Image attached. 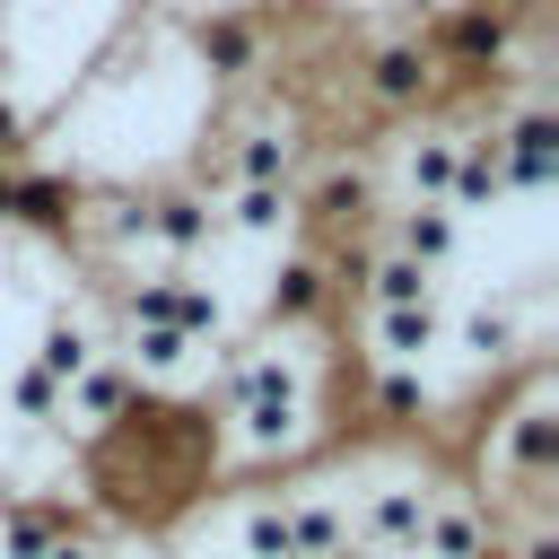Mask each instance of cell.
Listing matches in <instances>:
<instances>
[{"label": "cell", "instance_id": "277c9868", "mask_svg": "<svg viewBox=\"0 0 559 559\" xmlns=\"http://www.w3.org/2000/svg\"><path fill=\"white\" fill-rule=\"evenodd\" d=\"M218 192H140V253L148 271H201L218 253Z\"/></svg>", "mask_w": 559, "mask_h": 559}, {"label": "cell", "instance_id": "2e32d148", "mask_svg": "<svg viewBox=\"0 0 559 559\" xmlns=\"http://www.w3.org/2000/svg\"><path fill=\"white\" fill-rule=\"evenodd\" d=\"M428 79H437V52H428L419 35H393V44H376V52H367V96H376V105H393V114L428 105Z\"/></svg>", "mask_w": 559, "mask_h": 559}, {"label": "cell", "instance_id": "44dd1931", "mask_svg": "<svg viewBox=\"0 0 559 559\" xmlns=\"http://www.w3.org/2000/svg\"><path fill=\"white\" fill-rule=\"evenodd\" d=\"M358 297H367V306H419V297H445V280H437V271H419V262H402V253L384 245V253L367 262Z\"/></svg>", "mask_w": 559, "mask_h": 559}, {"label": "cell", "instance_id": "d4e9b609", "mask_svg": "<svg viewBox=\"0 0 559 559\" xmlns=\"http://www.w3.org/2000/svg\"><path fill=\"white\" fill-rule=\"evenodd\" d=\"M44 559H105V542H96V533H87V524H79V533H61V542H52V550H44Z\"/></svg>", "mask_w": 559, "mask_h": 559}, {"label": "cell", "instance_id": "8fae6325", "mask_svg": "<svg viewBox=\"0 0 559 559\" xmlns=\"http://www.w3.org/2000/svg\"><path fill=\"white\" fill-rule=\"evenodd\" d=\"M454 175H463V131H454V122H419V131L393 148L402 201H454Z\"/></svg>", "mask_w": 559, "mask_h": 559}, {"label": "cell", "instance_id": "6da1fadb", "mask_svg": "<svg viewBox=\"0 0 559 559\" xmlns=\"http://www.w3.org/2000/svg\"><path fill=\"white\" fill-rule=\"evenodd\" d=\"M480 472H489V489H507L524 515L550 507V472H559V393H550V376H533V384L489 419Z\"/></svg>", "mask_w": 559, "mask_h": 559}, {"label": "cell", "instance_id": "9c48e42d", "mask_svg": "<svg viewBox=\"0 0 559 559\" xmlns=\"http://www.w3.org/2000/svg\"><path fill=\"white\" fill-rule=\"evenodd\" d=\"M367 349H376V367H428V358L445 349V297L367 306Z\"/></svg>", "mask_w": 559, "mask_h": 559}, {"label": "cell", "instance_id": "4fadbf2b", "mask_svg": "<svg viewBox=\"0 0 559 559\" xmlns=\"http://www.w3.org/2000/svg\"><path fill=\"white\" fill-rule=\"evenodd\" d=\"M297 157H306V140H297V122H245L236 140H227V183H297Z\"/></svg>", "mask_w": 559, "mask_h": 559}, {"label": "cell", "instance_id": "ac0fdd59", "mask_svg": "<svg viewBox=\"0 0 559 559\" xmlns=\"http://www.w3.org/2000/svg\"><path fill=\"white\" fill-rule=\"evenodd\" d=\"M227 542H236V559H297L288 498H280V489H253V498H236V515H227Z\"/></svg>", "mask_w": 559, "mask_h": 559}, {"label": "cell", "instance_id": "9a60e30c", "mask_svg": "<svg viewBox=\"0 0 559 559\" xmlns=\"http://www.w3.org/2000/svg\"><path fill=\"white\" fill-rule=\"evenodd\" d=\"M105 349H114V341L96 332V314H87V306H52V314H44V332H35V349H26V367H44L52 384H70V376H79V367H96Z\"/></svg>", "mask_w": 559, "mask_h": 559}, {"label": "cell", "instance_id": "5b68a950", "mask_svg": "<svg viewBox=\"0 0 559 559\" xmlns=\"http://www.w3.org/2000/svg\"><path fill=\"white\" fill-rule=\"evenodd\" d=\"M445 349L463 358V367H515L524 349H533V306H524V288H480V297H463V306H445Z\"/></svg>", "mask_w": 559, "mask_h": 559}, {"label": "cell", "instance_id": "d6986e66", "mask_svg": "<svg viewBox=\"0 0 559 559\" xmlns=\"http://www.w3.org/2000/svg\"><path fill=\"white\" fill-rule=\"evenodd\" d=\"M0 411H9L17 437H61V384L44 367H26V358L0 376Z\"/></svg>", "mask_w": 559, "mask_h": 559}, {"label": "cell", "instance_id": "ffe728a7", "mask_svg": "<svg viewBox=\"0 0 559 559\" xmlns=\"http://www.w3.org/2000/svg\"><path fill=\"white\" fill-rule=\"evenodd\" d=\"M367 411H376L384 428H419V419L437 411L428 367H376V376H367Z\"/></svg>", "mask_w": 559, "mask_h": 559}, {"label": "cell", "instance_id": "ba28073f", "mask_svg": "<svg viewBox=\"0 0 559 559\" xmlns=\"http://www.w3.org/2000/svg\"><path fill=\"white\" fill-rule=\"evenodd\" d=\"M489 148H498V175H507V192H515V201H533V192L550 183V166H559V122H550V105H524V114H507V122L489 131Z\"/></svg>", "mask_w": 559, "mask_h": 559}, {"label": "cell", "instance_id": "3957f363", "mask_svg": "<svg viewBox=\"0 0 559 559\" xmlns=\"http://www.w3.org/2000/svg\"><path fill=\"white\" fill-rule=\"evenodd\" d=\"M122 323H148V332H175L192 349H218L227 341V297L201 271H140L122 288Z\"/></svg>", "mask_w": 559, "mask_h": 559}, {"label": "cell", "instance_id": "cb8c5ba5", "mask_svg": "<svg viewBox=\"0 0 559 559\" xmlns=\"http://www.w3.org/2000/svg\"><path fill=\"white\" fill-rule=\"evenodd\" d=\"M323 218H367V175H358V166L323 183Z\"/></svg>", "mask_w": 559, "mask_h": 559}, {"label": "cell", "instance_id": "4316f807", "mask_svg": "<svg viewBox=\"0 0 559 559\" xmlns=\"http://www.w3.org/2000/svg\"><path fill=\"white\" fill-rule=\"evenodd\" d=\"M323 559H358V550H323Z\"/></svg>", "mask_w": 559, "mask_h": 559}, {"label": "cell", "instance_id": "52a82bcc", "mask_svg": "<svg viewBox=\"0 0 559 559\" xmlns=\"http://www.w3.org/2000/svg\"><path fill=\"white\" fill-rule=\"evenodd\" d=\"M140 402H148V393H140V376L105 349L96 367H79V376L61 384V437H114L122 419H140Z\"/></svg>", "mask_w": 559, "mask_h": 559}, {"label": "cell", "instance_id": "e0dca14e", "mask_svg": "<svg viewBox=\"0 0 559 559\" xmlns=\"http://www.w3.org/2000/svg\"><path fill=\"white\" fill-rule=\"evenodd\" d=\"M280 498H288V533H297V559L349 550V507H341V480H297V489H280Z\"/></svg>", "mask_w": 559, "mask_h": 559}, {"label": "cell", "instance_id": "484cf974", "mask_svg": "<svg viewBox=\"0 0 559 559\" xmlns=\"http://www.w3.org/2000/svg\"><path fill=\"white\" fill-rule=\"evenodd\" d=\"M26 140V114H17V96H0V157Z\"/></svg>", "mask_w": 559, "mask_h": 559}, {"label": "cell", "instance_id": "603a6c76", "mask_svg": "<svg viewBox=\"0 0 559 559\" xmlns=\"http://www.w3.org/2000/svg\"><path fill=\"white\" fill-rule=\"evenodd\" d=\"M201 61H210L218 79L253 70V26H245V17H210V26H201Z\"/></svg>", "mask_w": 559, "mask_h": 559}, {"label": "cell", "instance_id": "7402d4cb", "mask_svg": "<svg viewBox=\"0 0 559 559\" xmlns=\"http://www.w3.org/2000/svg\"><path fill=\"white\" fill-rule=\"evenodd\" d=\"M262 306H271L280 323H306V314L323 306V262H314V253H288V262L271 271V288H262Z\"/></svg>", "mask_w": 559, "mask_h": 559}, {"label": "cell", "instance_id": "7a4b0ae2", "mask_svg": "<svg viewBox=\"0 0 559 559\" xmlns=\"http://www.w3.org/2000/svg\"><path fill=\"white\" fill-rule=\"evenodd\" d=\"M428 489H437V472H367L358 489H341V507H349V550H358V559H419Z\"/></svg>", "mask_w": 559, "mask_h": 559}, {"label": "cell", "instance_id": "30bf717a", "mask_svg": "<svg viewBox=\"0 0 559 559\" xmlns=\"http://www.w3.org/2000/svg\"><path fill=\"white\" fill-rule=\"evenodd\" d=\"M87 515L61 489H0V559H44L61 533H79Z\"/></svg>", "mask_w": 559, "mask_h": 559}, {"label": "cell", "instance_id": "5bb4252c", "mask_svg": "<svg viewBox=\"0 0 559 559\" xmlns=\"http://www.w3.org/2000/svg\"><path fill=\"white\" fill-rule=\"evenodd\" d=\"M297 227V183H227L218 192V236L236 245H280Z\"/></svg>", "mask_w": 559, "mask_h": 559}, {"label": "cell", "instance_id": "8992f818", "mask_svg": "<svg viewBox=\"0 0 559 559\" xmlns=\"http://www.w3.org/2000/svg\"><path fill=\"white\" fill-rule=\"evenodd\" d=\"M498 498L472 489V480H445L428 489V524H419V559H498Z\"/></svg>", "mask_w": 559, "mask_h": 559}, {"label": "cell", "instance_id": "7c38bea8", "mask_svg": "<svg viewBox=\"0 0 559 559\" xmlns=\"http://www.w3.org/2000/svg\"><path fill=\"white\" fill-rule=\"evenodd\" d=\"M463 236H472V218H454L445 201H402L384 245H393L402 262H419V271H437V280H445V271L463 262Z\"/></svg>", "mask_w": 559, "mask_h": 559}]
</instances>
